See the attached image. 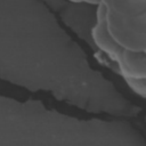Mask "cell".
<instances>
[{"mask_svg": "<svg viewBox=\"0 0 146 146\" xmlns=\"http://www.w3.org/2000/svg\"><path fill=\"white\" fill-rule=\"evenodd\" d=\"M106 15L107 8L105 6L99 5L96 7V22L91 27V38L98 50L102 51L112 63H114L122 48L116 44L107 31Z\"/></svg>", "mask_w": 146, "mask_h": 146, "instance_id": "cell-2", "label": "cell"}, {"mask_svg": "<svg viewBox=\"0 0 146 146\" xmlns=\"http://www.w3.org/2000/svg\"><path fill=\"white\" fill-rule=\"evenodd\" d=\"M114 64L117 73L124 81L146 79V52H135L122 49Z\"/></svg>", "mask_w": 146, "mask_h": 146, "instance_id": "cell-3", "label": "cell"}, {"mask_svg": "<svg viewBox=\"0 0 146 146\" xmlns=\"http://www.w3.org/2000/svg\"><path fill=\"white\" fill-rule=\"evenodd\" d=\"M67 1L72 3H82V0H67Z\"/></svg>", "mask_w": 146, "mask_h": 146, "instance_id": "cell-8", "label": "cell"}, {"mask_svg": "<svg viewBox=\"0 0 146 146\" xmlns=\"http://www.w3.org/2000/svg\"><path fill=\"white\" fill-rule=\"evenodd\" d=\"M125 83L133 94H136L140 98L146 99V79L136 80V81H125Z\"/></svg>", "mask_w": 146, "mask_h": 146, "instance_id": "cell-5", "label": "cell"}, {"mask_svg": "<svg viewBox=\"0 0 146 146\" xmlns=\"http://www.w3.org/2000/svg\"><path fill=\"white\" fill-rule=\"evenodd\" d=\"M82 3H87V5H90V6L98 7L100 5V0H82Z\"/></svg>", "mask_w": 146, "mask_h": 146, "instance_id": "cell-6", "label": "cell"}, {"mask_svg": "<svg viewBox=\"0 0 146 146\" xmlns=\"http://www.w3.org/2000/svg\"><path fill=\"white\" fill-rule=\"evenodd\" d=\"M110 3H111V0H100V5L105 6L106 8L110 7Z\"/></svg>", "mask_w": 146, "mask_h": 146, "instance_id": "cell-7", "label": "cell"}, {"mask_svg": "<svg viewBox=\"0 0 146 146\" xmlns=\"http://www.w3.org/2000/svg\"><path fill=\"white\" fill-rule=\"evenodd\" d=\"M107 9L123 17L138 16L146 13V0H111Z\"/></svg>", "mask_w": 146, "mask_h": 146, "instance_id": "cell-4", "label": "cell"}, {"mask_svg": "<svg viewBox=\"0 0 146 146\" xmlns=\"http://www.w3.org/2000/svg\"><path fill=\"white\" fill-rule=\"evenodd\" d=\"M106 26L116 44L129 51L146 52V13L123 17L107 9Z\"/></svg>", "mask_w": 146, "mask_h": 146, "instance_id": "cell-1", "label": "cell"}]
</instances>
